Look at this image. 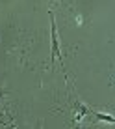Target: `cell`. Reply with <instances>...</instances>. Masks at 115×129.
I'll return each mask as SVG.
<instances>
[{"label": "cell", "mask_w": 115, "mask_h": 129, "mask_svg": "<svg viewBox=\"0 0 115 129\" xmlns=\"http://www.w3.org/2000/svg\"><path fill=\"white\" fill-rule=\"evenodd\" d=\"M50 26H52V30H50V38H52V60H60L61 62V51H60V38H58V28H56V21H54V17L50 19Z\"/></svg>", "instance_id": "obj_1"}, {"label": "cell", "mask_w": 115, "mask_h": 129, "mask_svg": "<svg viewBox=\"0 0 115 129\" xmlns=\"http://www.w3.org/2000/svg\"><path fill=\"white\" fill-rule=\"evenodd\" d=\"M95 116L98 118V120H104V122L115 123V118H113V116H108V114H102V112H95Z\"/></svg>", "instance_id": "obj_2"}]
</instances>
